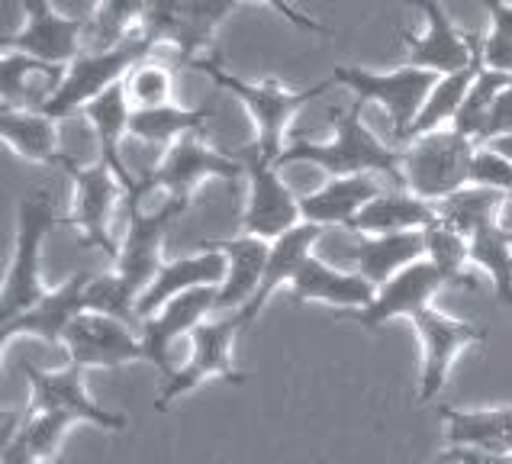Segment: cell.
<instances>
[{
    "label": "cell",
    "mask_w": 512,
    "mask_h": 464,
    "mask_svg": "<svg viewBox=\"0 0 512 464\" xmlns=\"http://www.w3.org/2000/svg\"><path fill=\"white\" fill-rule=\"evenodd\" d=\"M152 52V46L139 33L120 42L116 49H87L81 52L75 62L65 68V78L55 91L42 100V113L52 120H68L87 104H94L100 94H107L110 87L123 84L129 68L139 65L145 55Z\"/></svg>",
    "instance_id": "5"
},
{
    "label": "cell",
    "mask_w": 512,
    "mask_h": 464,
    "mask_svg": "<svg viewBox=\"0 0 512 464\" xmlns=\"http://www.w3.org/2000/svg\"><path fill=\"white\" fill-rule=\"evenodd\" d=\"M203 245H210V249H219L226 255V281L219 284L216 310L242 313L248 303L255 300L261 278H265L271 242L245 232V236H236V239H213Z\"/></svg>",
    "instance_id": "22"
},
{
    "label": "cell",
    "mask_w": 512,
    "mask_h": 464,
    "mask_svg": "<svg viewBox=\"0 0 512 464\" xmlns=\"http://www.w3.org/2000/svg\"><path fill=\"white\" fill-rule=\"evenodd\" d=\"M129 107L133 110H149V107H162L171 104V91H174V78L165 65H155L149 58H142L139 65L129 68V75L123 81Z\"/></svg>",
    "instance_id": "38"
},
{
    "label": "cell",
    "mask_w": 512,
    "mask_h": 464,
    "mask_svg": "<svg viewBox=\"0 0 512 464\" xmlns=\"http://www.w3.org/2000/svg\"><path fill=\"white\" fill-rule=\"evenodd\" d=\"M223 281H226V255L219 249H210V245H203L197 255H181L174 261H165L162 271L155 274V281L142 290V297L136 303L139 323L155 316L174 297L190 294V290H197V287L223 284Z\"/></svg>",
    "instance_id": "21"
},
{
    "label": "cell",
    "mask_w": 512,
    "mask_h": 464,
    "mask_svg": "<svg viewBox=\"0 0 512 464\" xmlns=\"http://www.w3.org/2000/svg\"><path fill=\"white\" fill-rule=\"evenodd\" d=\"M380 194L377 174H351V178H332L313 194L300 197V213L303 223L316 226H342L348 229L355 223V216L368 207V203Z\"/></svg>",
    "instance_id": "25"
},
{
    "label": "cell",
    "mask_w": 512,
    "mask_h": 464,
    "mask_svg": "<svg viewBox=\"0 0 512 464\" xmlns=\"http://www.w3.org/2000/svg\"><path fill=\"white\" fill-rule=\"evenodd\" d=\"M0 91H4V107H26L29 104V84L36 75L42 78H65V68L46 65L39 58H29L23 52H4V65H0Z\"/></svg>",
    "instance_id": "37"
},
{
    "label": "cell",
    "mask_w": 512,
    "mask_h": 464,
    "mask_svg": "<svg viewBox=\"0 0 512 464\" xmlns=\"http://www.w3.org/2000/svg\"><path fill=\"white\" fill-rule=\"evenodd\" d=\"M26 23L0 39L4 52H23L29 58H39L46 65L68 68L81 55V36L87 33L84 20L62 17L52 0H23Z\"/></svg>",
    "instance_id": "17"
},
{
    "label": "cell",
    "mask_w": 512,
    "mask_h": 464,
    "mask_svg": "<svg viewBox=\"0 0 512 464\" xmlns=\"http://www.w3.org/2000/svg\"><path fill=\"white\" fill-rule=\"evenodd\" d=\"M126 232L120 239V249L113 258V271L120 274L123 284L133 290V297L139 303L142 290L155 281V274L165 265V236L168 229L181 220V213L187 210V203L168 200L162 207L149 210L145 197H126Z\"/></svg>",
    "instance_id": "7"
},
{
    "label": "cell",
    "mask_w": 512,
    "mask_h": 464,
    "mask_svg": "<svg viewBox=\"0 0 512 464\" xmlns=\"http://www.w3.org/2000/svg\"><path fill=\"white\" fill-rule=\"evenodd\" d=\"M512 136V84L503 87L500 97H496V104L487 116V126H484V133H480L477 145H490L496 139H506Z\"/></svg>",
    "instance_id": "42"
},
{
    "label": "cell",
    "mask_w": 512,
    "mask_h": 464,
    "mask_svg": "<svg viewBox=\"0 0 512 464\" xmlns=\"http://www.w3.org/2000/svg\"><path fill=\"white\" fill-rule=\"evenodd\" d=\"M355 265L361 278L374 287H384L400 271L413 268L416 261H426V236L422 232H390V236H358Z\"/></svg>",
    "instance_id": "27"
},
{
    "label": "cell",
    "mask_w": 512,
    "mask_h": 464,
    "mask_svg": "<svg viewBox=\"0 0 512 464\" xmlns=\"http://www.w3.org/2000/svg\"><path fill=\"white\" fill-rule=\"evenodd\" d=\"M87 310L94 313H107L116 319H126V323H136V297L133 290L123 284V278L116 271L100 274V278H91L87 284Z\"/></svg>",
    "instance_id": "40"
},
{
    "label": "cell",
    "mask_w": 512,
    "mask_h": 464,
    "mask_svg": "<svg viewBox=\"0 0 512 464\" xmlns=\"http://www.w3.org/2000/svg\"><path fill=\"white\" fill-rule=\"evenodd\" d=\"M58 120L42 110L29 107H4L0 110V133L13 152L33 165H58L62 168V152H58Z\"/></svg>",
    "instance_id": "29"
},
{
    "label": "cell",
    "mask_w": 512,
    "mask_h": 464,
    "mask_svg": "<svg viewBox=\"0 0 512 464\" xmlns=\"http://www.w3.org/2000/svg\"><path fill=\"white\" fill-rule=\"evenodd\" d=\"M406 4L422 10V17H426V33H403L409 46V65L435 71V75H455L484 55L480 36H464L438 0H406Z\"/></svg>",
    "instance_id": "15"
},
{
    "label": "cell",
    "mask_w": 512,
    "mask_h": 464,
    "mask_svg": "<svg viewBox=\"0 0 512 464\" xmlns=\"http://www.w3.org/2000/svg\"><path fill=\"white\" fill-rule=\"evenodd\" d=\"M332 78L335 84L348 87L358 104H380V110H384L393 123V136L400 142H409V133H413L419 113L426 107L432 87L442 75L416 68V65H403L393 71H368V68L339 65V68H332Z\"/></svg>",
    "instance_id": "6"
},
{
    "label": "cell",
    "mask_w": 512,
    "mask_h": 464,
    "mask_svg": "<svg viewBox=\"0 0 512 464\" xmlns=\"http://www.w3.org/2000/svg\"><path fill=\"white\" fill-rule=\"evenodd\" d=\"M432 464H455V461H448V458H442V455H438V458H435Z\"/></svg>",
    "instance_id": "46"
},
{
    "label": "cell",
    "mask_w": 512,
    "mask_h": 464,
    "mask_svg": "<svg viewBox=\"0 0 512 464\" xmlns=\"http://www.w3.org/2000/svg\"><path fill=\"white\" fill-rule=\"evenodd\" d=\"M197 71H203L219 91H226L229 97H236L239 104L248 110L255 123V149L268 158V162H277V158L284 155V133L290 126V116L297 110H303L310 100L323 97L329 87L335 84V78H323L319 84L306 87V91H287L277 81H245V78H236L232 71L219 62L213 55H200L197 62H190Z\"/></svg>",
    "instance_id": "2"
},
{
    "label": "cell",
    "mask_w": 512,
    "mask_h": 464,
    "mask_svg": "<svg viewBox=\"0 0 512 464\" xmlns=\"http://www.w3.org/2000/svg\"><path fill=\"white\" fill-rule=\"evenodd\" d=\"M210 120H213V107L162 104L149 110H133V116H129V136L152 145H174L187 136H203Z\"/></svg>",
    "instance_id": "30"
},
{
    "label": "cell",
    "mask_w": 512,
    "mask_h": 464,
    "mask_svg": "<svg viewBox=\"0 0 512 464\" xmlns=\"http://www.w3.org/2000/svg\"><path fill=\"white\" fill-rule=\"evenodd\" d=\"M442 458L455 464H512V455H493V452H477V448H448Z\"/></svg>",
    "instance_id": "44"
},
{
    "label": "cell",
    "mask_w": 512,
    "mask_h": 464,
    "mask_svg": "<svg viewBox=\"0 0 512 464\" xmlns=\"http://www.w3.org/2000/svg\"><path fill=\"white\" fill-rule=\"evenodd\" d=\"M258 4H265V7L277 10V13H281V17L290 23V26L303 29V33H313V36H332V29H329V26H323L319 20H313L310 13H303L300 7L290 4V0H258Z\"/></svg>",
    "instance_id": "43"
},
{
    "label": "cell",
    "mask_w": 512,
    "mask_h": 464,
    "mask_svg": "<svg viewBox=\"0 0 512 464\" xmlns=\"http://www.w3.org/2000/svg\"><path fill=\"white\" fill-rule=\"evenodd\" d=\"M248 203H245V216H242V229L248 236L258 239H281L290 229H297L303 223L300 213V197H294V191L281 181V168L274 162H268L255 145L248 152Z\"/></svg>",
    "instance_id": "14"
},
{
    "label": "cell",
    "mask_w": 512,
    "mask_h": 464,
    "mask_svg": "<svg viewBox=\"0 0 512 464\" xmlns=\"http://www.w3.org/2000/svg\"><path fill=\"white\" fill-rule=\"evenodd\" d=\"M445 287H448L445 274L438 271L429 258L416 261L413 268L400 271L393 281L377 287V294L368 307L345 313V319H351V323H358L364 329H380V326L393 323V319H409V323H413L422 310L432 307L435 294Z\"/></svg>",
    "instance_id": "18"
},
{
    "label": "cell",
    "mask_w": 512,
    "mask_h": 464,
    "mask_svg": "<svg viewBox=\"0 0 512 464\" xmlns=\"http://www.w3.org/2000/svg\"><path fill=\"white\" fill-rule=\"evenodd\" d=\"M442 423L448 448L512 455V406H493V410H451V406H442Z\"/></svg>",
    "instance_id": "28"
},
{
    "label": "cell",
    "mask_w": 512,
    "mask_h": 464,
    "mask_svg": "<svg viewBox=\"0 0 512 464\" xmlns=\"http://www.w3.org/2000/svg\"><path fill=\"white\" fill-rule=\"evenodd\" d=\"M374 294L377 287L368 278H361L358 271H339L316 255L306 258V265L290 284L294 303H329V307L345 310H364L374 300Z\"/></svg>",
    "instance_id": "23"
},
{
    "label": "cell",
    "mask_w": 512,
    "mask_h": 464,
    "mask_svg": "<svg viewBox=\"0 0 512 464\" xmlns=\"http://www.w3.org/2000/svg\"><path fill=\"white\" fill-rule=\"evenodd\" d=\"M438 220V207L413 191H380L364 207L348 232L355 236H390V232H422Z\"/></svg>",
    "instance_id": "26"
},
{
    "label": "cell",
    "mask_w": 512,
    "mask_h": 464,
    "mask_svg": "<svg viewBox=\"0 0 512 464\" xmlns=\"http://www.w3.org/2000/svg\"><path fill=\"white\" fill-rule=\"evenodd\" d=\"M23 374L29 381L26 413H65L75 423H91L110 432H123L129 426L123 413H110L87 397L84 371L75 365H65L58 371H42L36 365H26Z\"/></svg>",
    "instance_id": "16"
},
{
    "label": "cell",
    "mask_w": 512,
    "mask_h": 464,
    "mask_svg": "<svg viewBox=\"0 0 512 464\" xmlns=\"http://www.w3.org/2000/svg\"><path fill=\"white\" fill-rule=\"evenodd\" d=\"M490 13V33L484 39V65L512 75V0H480Z\"/></svg>",
    "instance_id": "39"
},
{
    "label": "cell",
    "mask_w": 512,
    "mask_h": 464,
    "mask_svg": "<svg viewBox=\"0 0 512 464\" xmlns=\"http://www.w3.org/2000/svg\"><path fill=\"white\" fill-rule=\"evenodd\" d=\"M323 226L316 223H300L297 229H290L287 236L274 239L271 242V255H268V268H265V278H261V287L255 300L248 303L242 313H236L242 319V326H252L255 319L261 316V310L268 307V300L277 294L281 287H290L294 278L300 274V268L306 265V258L313 255V245L323 239Z\"/></svg>",
    "instance_id": "24"
},
{
    "label": "cell",
    "mask_w": 512,
    "mask_h": 464,
    "mask_svg": "<svg viewBox=\"0 0 512 464\" xmlns=\"http://www.w3.org/2000/svg\"><path fill=\"white\" fill-rule=\"evenodd\" d=\"M512 84V75H506V71H493V68H480L477 71V78L471 84V91H467L464 97V104L455 116V123H451V129L467 139H480V133H484V126H487V116L496 104V97H500L503 87Z\"/></svg>",
    "instance_id": "34"
},
{
    "label": "cell",
    "mask_w": 512,
    "mask_h": 464,
    "mask_svg": "<svg viewBox=\"0 0 512 464\" xmlns=\"http://www.w3.org/2000/svg\"><path fill=\"white\" fill-rule=\"evenodd\" d=\"M413 329L422 345V368H419V400L429 403L442 394V387L448 384V374L455 368L458 355L464 348L487 342V332L467 323V319H455L442 310H422L413 319Z\"/></svg>",
    "instance_id": "12"
},
{
    "label": "cell",
    "mask_w": 512,
    "mask_h": 464,
    "mask_svg": "<svg viewBox=\"0 0 512 464\" xmlns=\"http://www.w3.org/2000/svg\"><path fill=\"white\" fill-rule=\"evenodd\" d=\"M426 236V258L445 274L448 287H464L477 290V278L467 265H471V242L455 226H448L445 220H435L429 229H422Z\"/></svg>",
    "instance_id": "33"
},
{
    "label": "cell",
    "mask_w": 512,
    "mask_h": 464,
    "mask_svg": "<svg viewBox=\"0 0 512 464\" xmlns=\"http://www.w3.org/2000/svg\"><path fill=\"white\" fill-rule=\"evenodd\" d=\"M145 0H97L91 17V49H116L139 33Z\"/></svg>",
    "instance_id": "36"
},
{
    "label": "cell",
    "mask_w": 512,
    "mask_h": 464,
    "mask_svg": "<svg viewBox=\"0 0 512 464\" xmlns=\"http://www.w3.org/2000/svg\"><path fill=\"white\" fill-rule=\"evenodd\" d=\"M480 145L455 129L419 136L403 149V178L406 191L422 200L442 203L451 194L474 184V158Z\"/></svg>",
    "instance_id": "3"
},
{
    "label": "cell",
    "mask_w": 512,
    "mask_h": 464,
    "mask_svg": "<svg viewBox=\"0 0 512 464\" xmlns=\"http://www.w3.org/2000/svg\"><path fill=\"white\" fill-rule=\"evenodd\" d=\"M62 348L68 355V365H75L81 371L120 368V365H133V361H145L142 339L133 332V323L94 310H84L68 326Z\"/></svg>",
    "instance_id": "13"
},
{
    "label": "cell",
    "mask_w": 512,
    "mask_h": 464,
    "mask_svg": "<svg viewBox=\"0 0 512 464\" xmlns=\"http://www.w3.org/2000/svg\"><path fill=\"white\" fill-rule=\"evenodd\" d=\"M474 184L493 187L512 197V162H506L503 155H496L493 149H477L474 158Z\"/></svg>",
    "instance_id": "41"
},
{
    "label": "cell",
    "mask_w": 512,
    "mask_h": 464,
    "mask_svg": "<svg viewBox=\"0 0 512 464\" xmlns=\"http://www.w3.org/2000/svg\"><path fill=\"white\" fill-rule=\"evenodd\" d=\"M364 104H351L348 110H332L335 120V136L329 142H294L287 145L284 155L277 158V168L287 165H316L332 178H351V174H384L393 184L406 191L403 178V152L390 149L380 142L368 126H364Z\"/></svg>",
    "instance_id": "1"
},
{
    "label": "cell",
    "mask_w": 512,
    "mask_h": 464,
    "mask_svg": "<svg viewBox=\"0 0 512 464\" xmlns=\"http://www.w3.org/2000/svg\"><path fill=\"white\" fill-rule=\"evenodd\" d=\"M87 284H91V274H75L68 278L62 287L49 290L36 307H29L26 313L0 323V336H4V348L17 339V336H29V339H42L49 345H62L68 326L87 310Z\"/></svg>",
    "instance_id": "20"
},
{
    "label": "cell",
    "mask_w": 512,
    "mask_h": 464,
    "mask_svg": "<svg viewBox=\"0 0 512 464\" xmlns=\"http://www.w3.org/2000/svg\"><path fill=\"white\" fill-rule=\"evenodd\" d=\"M480 149H493L496 155H503L506 162H512V136H506V139H496V142H490V145H480Z\"/></svg>",
    "instance_id": "45"
},
{
    "label": "cell",
    "mask_w": 512,
    "mask_h": 464,
    "mask_svg": "<svg viewBox=\"0 0 512 464\" xmlns=\"http://www.w3.org/2000/svg\"><path fill=\"white\" fill-rule=\"evenodd\" d=\"M52 464H62V461H52Z\"/></svg>",
    "instance_id": "47"
},
{
    "label": "cell",
    "mask_w": 512,
    "mask_h": 464,
    "mask_svg": "<svg viewBox=\"0 0 512 464\" xmlns=\"http://www.w3.org/2000/svg\"><path fill=\"white\" fill-rule=\"evenodd\" d=\"M506 200L509 197L503 191H493V187H484V184H471V187H464V191L451 194L448 200L435 203V207H438V220H445L448 226H455L461 236H467L480 220L503 213Z\"/></svg>",
    "instance_id": "35"
},
{
    "label": "cell",
    "mask_w": 512,
    "mask_h": 464,
    "mask_svg": "<svg viewBox=\"0 0 512 464\" xmlns=\"http://www.w3.org/2000/svg\"><path fill=\"white\" fill-rule=\"evenodd\" d=\"M216 300H219V284L197 287V290H190V294H181L171 303H165L155 316L142 319L139 339H142L145 361H152L165 377H171L174 374V368H171L174 345H178V339H184V336H194V329H200L203 319L216 310Z\"/></svg>",
    "instance_id": "19"
},
{
    "label": "cell",
    "mask_w": 512,
    "mask_h": 464,
    "mask_svg": "<svg viewBox=\"0 0 512 464\" xmlns=\"http://www.w3.org/2000/svg\"><path fill=\"white\" fill-rule=\"evenodd\" d=\"M239 0H145L139 36L149 46H174L184 62H197L213 46L216 29Z\"/></svg>",
    "instance_id": "8"
},
{
    "label": "cell",
    "mask_w": 512,
    "mask_h": 464,
    "mask_svg": "<svg viewBox=\"0 0 512 464\" xmlns=\"http://www.w3.org/2000/svg\"><path fill=\"white\" fill-rule=\"evenodd\" d=\"M62 168L71 174V184H75V200H71V216H68V226H75L81 232L84 245H91V249L104 252L110 258H116V249H120V242L113 236V210L116 203L126 200V191L123 184L116 181V174L104 165H78L71 162L65 155L62 158Z\"/></svg>",
    "instance_id": "10"
},
{
    "label": "cell",
    "mask_w": 512,
    "mask_h": 464,
    "mask_svg": "<svg viewBox=\"0 0 512 464\" xmlns=\"http://www.w3.org/2000/svg\"><path fill=\"white\" fill-rule=\"evenodd\" d=\"M484 68V55L477 58V62L471 68L464 71H455V75H442L438 78V84L432 87V94L426 100V107H422L419 120L413 126V133H409V142L419 139V136H429V133H438V129H451V123H455V116L464 104L467 91H471V84L477 78V71Z\"/></svg>",
    "instance_id": "32"
},
{
    "label": "cell",
    "mask_w": 512,
    "mask_h": 464,
    "mask_svg": "<svg viewBox=\"0 0 512 464\" xmlns=\"http://www.w3.org/2000/svg\"><path fill=\"white\" fill-rule=\"evenodd\" d=\"M52 226H55V207L46 191L29 194L17 207V239H13V255L4 274V290H0V323L26 313L49 294L42 287L39 252Z\"/></svg>",
    "instance_id": "4"
},
{
    "label": "cell",
    "mask_w": 512,
    "mask_h": 464,
    "mask_svg": "<svg viewBox=\"0 0 512 464\" xmlns=\"http://www.w3.org/2000/svg\"><path fill=\"white\" fill-rule=\"evenodd\" d=\"M242 171L245 165L239 158L210 149V145L203 142V136H187L181 142L168 145L162 162L149 168V178L155 184V191H165L168 200H178L190 207V200H194L200 184L236 181Z\"/></svg>",
    "instance_id": "11"
},
{
    "label": "cell",
    "mask_w": 512,
    "mask_h": 464,
    "mask_svg": "<svg viewBox=\"0 0 512 464\" xmlns=\"http://www.w3.org/2000/svg\"><path fill=\"white\" fill-rule=\"evenodd\" d=\"M467 242H471V265L490 274L496 300L512 310V232L500 226V213L480 220L467 232Z\"/></svg>",
    "instance_id": "31"
},
{
    "label": "cell",
    "mask_w": 512,
    "mask_h": 464,
    "mask_svg": "<svg viewBox=\"0 0 512 464\" xmlns=\"http://www.w3.org/2000/svg\"><path fill=\"white\" fill-rule=\"evenodd\" d=\"M242 329L245 326L236 313L194 329V336H190V355L165 381L162 394L155 400V410L158 413L168 410L174 400L187 397L190 390L200 387L207 377H223L226 384H245L248 377L242 371H236V358H232V345H236V336Z\"/></svg>",
    "instance_id": "9"
}]
</instances>
